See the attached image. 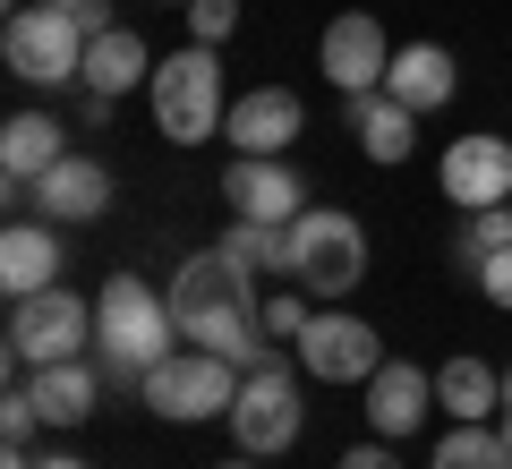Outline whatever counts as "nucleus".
Wrapping results in <instances>:
<instances>
[{"label": "nucleus", "mask_w": 512, "mask_h": 469, "mask_svg": "<svg viewBox=\"0 0 512 469\" xmlns=\"http://www.w3.org/2000/svg\"><path fill=\"white\" fill-rule=\"evenodd\" d=\"M504 418H512V367H504Z\"/></svg>", "instance_id": "2f4dec72"}, {"label": "nucleus", "mask_w": 512, "mask_h": 469, "mask_svg": "<svg viewBox=\"0 0 512 469\" xmlns=\"http://www.w3.org/2000/svg\"><path fill=\"white\" fill-rule=\"evenodd\" d=\"M35 469H86V461H77V452H43Z\"/></svg>", "instance_id": "7c9ffc66"}, {"label": "nucleus", "mask_w": 512, "mask_h": 469, "mask_svg": "<svg viewBox=\"0 0 512 469\" xmlns=\"http://www.w3.org/2000/svg\"><path fill=\"white\" fill-rule=\"evenodd\" d=\"M43 9H86V0H43Z\"/></svg>", "instance_id": "473e14b6"}, {"label": "nucleus", "mask_w": 512, "mask_h": 469, "mask_svg": "<svg viewBox=\"0 0 512 469\" xmlns=\"http://www.w3.org/2000/svg\"><path fill=\"white\" fill-rule=\"evenodd\" d=\"M69 18L86 26V35H111V9H103V0H86V9H69Z\"/></svg>", "instance_id": "c85d7f7f"}, {"label": "nucleus", "mask_w": 512, "mask_h": 469, "mask_svg": "<svg viewBox=\"0 0 512 469\" xmlns=\"http://www.w3.org/2000/svg\"><path fill=\"white\" fill-rule=\"evenodd\" d=\"M316 69H325L342 94H376V86H384V69H393V52H384V26L367 18V9L333 18V26H325V43H316Z\"/></svg>", "instance_id": "f8f14e48"}, {"label": "nucleus", "mask_w": 512, "mask_h": 469, "mask_svg": "<svg viewBox=\"0 0 512 469\" xmlns=\"http://www.w3.org/2000/svg\"><path fill=\"white\" fill-rule=\"evenodd\" d=\"M291 273L308 299H350V290L367 282V231H359V214H342V205H308V214L291 222Z\"/></svg>", "instance_id": "20e7f679"}, {"label": "nucleus", "mask_w": 512, "mask_h": 469, "mask_svg": "<svg viewBox=\"0 0 512 469\" xmlns=\"http://www.w3.org/2000/svg\"><path fill=\"white\" fill-rule=\"evenodd\" d=\"M384 94H393V103H410L427 120V111H444L461 94V69H453V52H444V43H402V52H393V69H384Z\"/></svg>", "instance_id": "dca6fc26"}, {"label": "nucleus", "mask_w": 512, "mask_h": 469, "mask_svg": "<svg viewBox=\"0 0 512 469\" xmlns=\"http://www.w3.org/2000/svg\"><path fill=\"white\" fill-rule=\"evenodd\" d=\"M163 9H188V0H163Z\"/></svg>", "instance_id": "c9c22d12"}, {"label": "nucleus", "mask_w": 512, "mask_h": 469, "mask_svg": "<svg viewBox=\"0 0 512 469\" xmlns=\"http://www.w3.org/2000/svg\"><path fill=\"white\" fill-rule=\"evenodd\" d=\"M60 137H69V128H60L52 111H9V120H0V171H9V188H35L43 171L69 154Z\"/></svg>", "instance_id": "a211bd4d"}, {"label": "nucleus", "mask_w": 512, "mask_h": 469, "mask_svg": "<svg viewBox=\"0 0 512 469\" xmlns=\"http://www.w3.org/2000/svg\"><path fill=\"white\" fill-rule=\"evenodd\" d=\"M427 410H436V376L410 359H384L376 376H367V427L384 435V444H402V435L427 427Z\"/></svg>", "instance_id": "ddd939ff"}, {"label": "nucleus", "mask_w": 512, "mask_h": 469, "mask_svg": "<svg viewBox=\"0 0 512 469\" xmlns=\"http://www.w3.org/2000/svg\"><path fill=\"white\" fill-rule=\"evenodd\" d=\"M146 103H154V128H163L171 145H205L222 120H231V103H222V52L214 43H188V52L154 60Z\"/></svg>", "instance_id": "7ed1b4c3"}, {"label": "nucleus", "mask_w": 512, "mask_h": 469, "mask_svg": "<svg viewBox=\"0 0 512 469\" xmlns=\"http://www.w3.org/2000/svg\"><path fill=\"white\" fill-rule=\"evenodd\" d=\"M478 290H487L495 307H512V248H504V256H487V265H478Z\"/></svg>", "instance_id": "bb28decb"}, {"label": "nucleus", "mask_w": 512, "mask_h": 469, "mask_svg": "<svg viewBox=\"0 0 512 469\" xmlns=\"http://www.w3.org/2000/svg\"><path fill=\"white\" fill-rule=\"evenodd\" d=\"M427 469H512L504 427H487V418H453V435L436 444V461H427Z\"/></svg>", "instance_id": "5701e85b"}, {"label": "nucleus", "mask_w": 512, "mask_h": 469, "mask_svg": "<svg viewBox=\"0 0 512 469\" xmlns=\"http://www.w3.org/2000/svg\"><path fill=\"white\" fill-rule=\"evenodd\" d=\"M86 94H103V103H120L128 86H154V52L128 26H111V35H94L86 43V77H77Z\"/></svg>", "instance_id": "aec40b11"}, {"label": "nucleus", "mask_w": 512, "mask_h": 469, "mask_svg": "<svg viewBox=\"0 0 512 469\" xmlns=\"http://www.w3.org/2000/svg\"><path fill=\"white\" fill-rule=\"evenodd\" d=\"M291 359H299V376H316V384H367L384 367V342H376L367 316H350V307H316L308 333L291 342Z\"/></svg>", "instance_id": "1a4fd4ad"}, {"label": "nucleus", "mask_w": 512, "mask_h": 469, "mask_svg": "<svg viewBox=\"0 0 512 469\" xmlns=\"http://www.w3.org/2000/svg\"><path fill=\"white\" fill-rule=\"evenodd\" d=\"M350 128H359V145H367V163H402L410 145H419V111L410 103H393V94H350Z\"/></svg>", "instance_id": "412c9836"}, {"label": "nucleus", "mask_w": 512, "mask_h": 469, "mask_svg": "<svg viewBox=\"0 0 512 469\" xmlns=\"http://www.w3.org/2000/svg\"><path fill=\"white\" fill-rule=\"evenodd\" d=\"M52 282H60L52 222H9V231H0V290H9V299H35V290H52Z\"/></svg>", "instance_id": "6ab92c4d"}, {"label": "nucleus", "mask_w": 512, "mask_h": 469, "mask_svg": "<svg viewBox=\"0 0 512 469\" xmlns=\"http://www.w3.org/2000/svg\"><path fill=\"white\" fill-rule=\"evenodd\" d=\"M504 452H512V418H504Z\"/></svg>", "instance_id": "f704fd0d"}, {"label": "nucleus", "mask_w": 512, "mask_h": 469, "mask_svg": "<svg viewBox=\"0 0 512 469\" xmlns=\"http://www.w3.org/2000/svg\"><path fill=\"white\" fill-rule=\"evenodd\" d=\"M0 469H35V452H26V444H9V452H0Z\"/></svg>", "instance_id": "c756f323"}, {"label": "nucleus", "mask_w": 512, "mask_h": 469, "mask_svg": "<svg viewBox=\"0 0 512 469\" xmlns=\"http://www.w3.org/2000/svg\"><path fill=\"white\" fill-rule=\"evenodd\" d=\"M512 248V205H478V214L470 222H461V239H453V256H461V265H487V256H504Z\"/></svg>", "instance_id": "b1692460"}, {"label": "nucleus", "mask_w": 512, "mask_h": 469, "mask_svg": "<svg viewBox=\"0 0 512 469\" xmlns=\"http://www.w3.org/2000/svg\"><path fill=\"white\" fill-rule=\"evenodd\" d=\"M308 290H282V299H265L256 307V325H265V342H299V333H308Z\"/></svg>", "instance_id": "393cba45"}, {"label": "nucleus", "mask_w": 512, "mask_h": 469, "mask_svg": "<svg viewBox=\"0 0 512 469\" xmlns=\"http://www.w3.org/2000/svg\"><path fill=\"white\" fill-rule=\"evenodd\" d=\"M26 393H35L43 427H86V418H94V401H103V367H94V359L35 367V376H26Z\"/></svg>", "instance_id": "f3484780"}, {"label": "nucleus", "mask_w": 512, "mask_h": 469, "mask_svg": "<svg viewBox=\"0 0 512 469\" xmlns=\"http://www.w3.org/2000/svg\"><path fill=\"white\" fill-rule=\"evenodd\" d=\"M86 26L69 18V9H43V0H26V9H9V26H0V60H9V77H26V86H77L86 77Z\"/></svg>", "instance_id": "423d86ee"}, {"label": "nucleus", "mask_w": 512, "mask_h": 469, "mask_svg": "<svg viewBox=\"0 0 512 469\" xmlns=\"http://www.w3.org/2000/svg\"><path fill=\"white\" fill-rule=\"evenodd\" d=\"M222 205H231V222H299L308 214V180H299L282 154H231Z\"/></svg>", "instance_id": "9d476101"}, {"label": "nucleus", "mask_w": 512, "mask_h": 469, "mask_svg": "<svg viewBox=\"0 0 512 469\" xmlns=\"http://www.w3.org/2000/svg\"><path fill=\"white\" fill-rule=\"evenodd\" d=\"M188 35L222 52V43L239 35V0H188Z\"/></svg>", "instance_id": "a878e982"}, {"label": "nucleus", "mask_w": 512, "mask_h": 469, "mask_svg": "<svg viewBox=\"0 0 512 469\" xmlns=\"http://www.w3.org/2000/svg\"><path fill=\"white\" fill-rule=\"evenodd\" d=\"M299 128H308V103H299L291 86H256L231 103V120H222V137L239 145V154H291Z\"/></svg>", "instance_id": "4468645a"}, {"label": "nucleus", "mask_w": 512, "mask_h": 469, "mask_svg": "<svg viewBox=\"0 0 512 469\" xmlns=\"http://www.w3.org/2000/svg\"><path fill=\"white\" fill-rule=\"evenodd\" d=\"M26 197H35L43 222H94V214L111 205V171L94 163V154H60V163L26 188Z\"/></svg>", "instance_id": "2eb2a0df"}, {"label": "nucleus", "mask_w": 512, "mask_h": 469, "mask_svg": "<svg viewBox=\"0 0 512 469\" xmlns=\"http://www.w3.org/2000/svg\"><path fill=\"white\" fill-rule=\"evenodd\" d=\"M239 376L248 367H231L222 350H171V359H154L146 376H137V393H146L154 418H171V427H197V418H231L239 401Z\"/></svg>", "instance_id": "39448f33"}, {"label": "nucleus", "mask_w": 512, "mask_h": 469, "mask_svg": "<svg viewBox=\"0 0 512 469\" xmlns=\"http://www.w3.org/2000/svg\"><path fill=\"white\" fill-rule=\"evenodd\" d=\"M94 350V307L77 290H35V299H9V359L35 376V367H60V359H86Z\"/></svg>", "instance_id": "0eeeda50"}, {"label": "nucleus", "mask_w": 512, "mask_h": 469, "mask_svg": "<svg viewBox=\"0 0 512 469\" xmlns=\"http://www.w3.org/2000/svg\"><path fill=\"white\" fill-rule=\"evenodd\" d=\"M436 180H444V197H453L461 214H478V205H512V137H453Z\"/></svg>", "instance_id": "9b49d317"}, {"label": "nucleus", "mask_w": 512, "mask_h": 469, "mask_svg": "<svg viewBox=\"0 0 512 469\" xmlns=\"http://www.w3.org/2000/svg\"><path fill=\"white\" fill-rule=\"evenodd\" d=\"M436 410H453V418H495V410H504V376H495L487 359L461 350V359L436 367Z\"/></svg>", "instance_id": "4be33fe9"}, {"label": "nucleus", "mask_w": 512, "mask_h": 469, "mask_svg": "<svg viewBox=\"0 0 512 469\" xmlns=\"http://www.w3.org/2000/svg\"><path fill=\"white\" fill-rule=\"evenodd\" d=\"M180 350V325H171V299L154 282H137V273H111L103 299H94V359H103V376H146L154 359H171Z\"/></svg>", "instance_id": "f03ea898"}, {"label": "nucleus", "mask_w": 512, "mask_h": 469, "mask_svg": "<svg viewBox=\"0 0 512 469\" xmlns=\"http://www.w3.org/2000/svg\"><path fill=\"white\" fill-rule=\"evenodd\" d=\"M342 469H402V461H393V444H384V435H376V444H359V452H342Z\"/></svg>", "instance_id": "cd10ccee"}, {"label": "nucleus", "mask_w": 512, "mask_h": 469, "mask_svg": "<svg viewBox=\"0 0 512 469\" xmlns=\"http://www.w3.org/2000/svg\"><path fill=\"white\" fill-rule=\"evenodd\" d=\"M231 435L248 461H274V452L299 444V376L282 350H265V367L239 376V401H231Z\"/></svg>", "instance_id": "6e6552de"}, {"label": "nucleus", "mask_w": 512, "mask_h": 469, "mask_svg": "<svg viewBox=\"0 0 512 469\" xmlns=\"http://www.w3.org/2000/svg\"><path fill=\"white\" fill-rule=\"evenodd\" d=\"M163 299H171V325H180L188 350H222L231 367H265V342H256V333H265L256 325V282L222 248L188 256Z\"/></svg>", "instance_id": "f257e3e1"}, {"label": "nucleus", "mask_w": 512, "mask_h": 469, "mask_svg": "<svg viewBox=\"0 0 512 469\" xmlns=\"http://www.w3.org/2000/svg\"><path fill=\"white\" fill-rule=\"evenodd\" d=\"M222 469H256V461H248V452H239V461H222Z\"/></svg>", "instance_id": "72a5a7b5"}]
</instances>
